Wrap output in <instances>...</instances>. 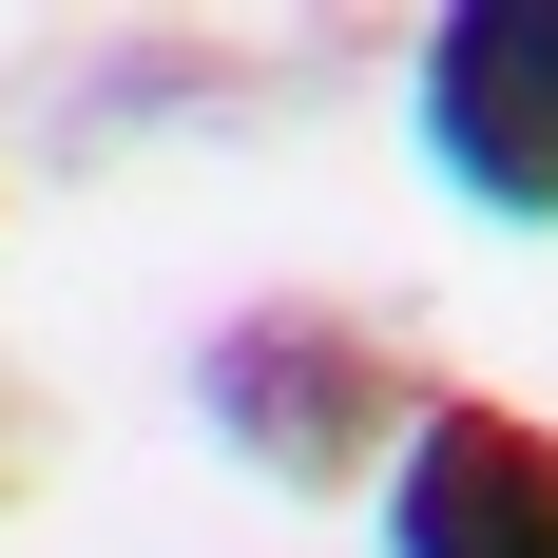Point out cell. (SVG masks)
<instances>
[{"instance_id": "1", "label": "cell", "mask_w": 558, "mask_h": 558, "mask_svg": "<svg viewBox=\"0 0 558 558\" xmlns=\"http://www.w3.org/2000/svg\"><path fill=\"white\" fill-rule=\"evenodd\" d=\"M193 424H213L270 501H386L404 444L444 424V366L386 328V308H347V289H270V308H231L193 347Z\"/></svg>"}, {"instance_id": "2", "label": "cell", "mask_w": 558, "mask_h": 558, "mask_svg": "<svg viewBox=\"0 0 558 558\" xmlns=\"http://www.w3.org/2000/svg\"><path fill=\"white\" fill-rule=\"evenodd\" d=\"M404 135L482 231H558V0H444L404 58Z\"/></svg>"}, {"instance_id": "3", "label": "cell", "mask_w": 558, "mask_h": 558, "mask_svg": "<svg viewBox=\"0 0 558 558\" xmlns=\"http://www.w3.org/2000/svg\"><path fill=\"white\" fill-rule=\"evenodd\" d=\"M386 558H558V424L444 386V424L386 482Z\"/></svg>"}, {"instance_id": "4", "label": "cell", "mask_w": 558, "mask_h": 558, "mask_svg": "<svg viewBox=\"0 0 558 558\" xmlns=\"http://www.w3.org/2000/svg\"><path fill=\"white\" fill-rule=\"evenodd\" d=\"M39 482H58V386L20 366V347H0V520L39 501Z\"/></svg>"}]
</instances>
